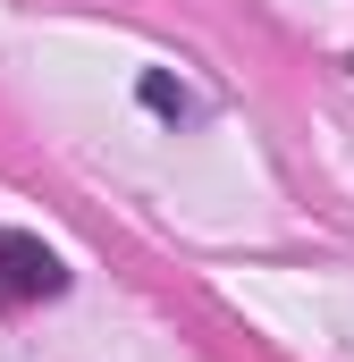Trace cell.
<instances>
[{
  "label": "cell",
  "mask_w": 354,
  "mask_h": 362,
  "mask_svg": "<svg viewBox=\"0 0 354 362\" xmlns=\"http://www.w3.org/2000/svg\"><path fill=\"white\" fill-rule=\"evenodd\" d=\"M68 270H59V253L42 245V236H17V228H0V303H42V295H59Z\"/></svg>",
  "instance_id": "cell-1"
},
{
  "label": "cell",
  "mask_w": 354,
  "mask_h": 362,
  "mask_svg": "<svg viewBox=\"0 0 354 362\" xmlns=\"http://www.w3.org/2000/svg\"><path fill=\"white\" fill-rule=\"evenodd\" d=\"M144 101H152V110H177V118H185V93H177L169 76H144Z\"/></svg>",
  "instance_id": "cell-2"
}]
</instances>
